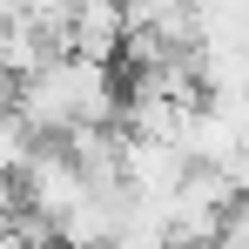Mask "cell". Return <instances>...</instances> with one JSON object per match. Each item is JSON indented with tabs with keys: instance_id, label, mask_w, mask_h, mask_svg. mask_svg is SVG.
I'll return each instance as SVG.
<instances>
[{
	"instance_id": "6da1fadb",
	"label": "cell",
	"mask_w": 249,
	"mask_h": 249,
	"mask_svg": "<svg viewBox=\"0 0 249 249\" xmlns=\"http://www.w3.org/2000/svg\"><path fill=\"white\" fill-rule=\"evenodd\" d=\"M88 196H94V189H88V175L74 168V155L41 142V155H34L27 175H20V202L34 209V215H47V222H68Z\"/></svg>"
},
{
	"instance_id": "7a4b0ae2",
	"label": "cell",
	"mask_w": 249,
	"mask_h": 249,
	"mask_svg": "<svg viewBox=\"0 0 249 249\" xmlns=\"http://www.w3.org/2000/svg\"><path fill=\"white\" fill-rule=\"evenodd\" d=\"M122 182H128V196L175 202L189 182V155L175 142H155V135H122Z\"/></svg>"
},
{
	"instance_id": "3957f363",
	"label": "cell",
	"mask_w": 249,
	"mask_h": 249,
	"mask_svg": "<svg viewBox=\"0 0 249 249\" xmlns=\"http://www.w3.org/2000/svg\"><path fill=\"white\" fill-rule=\"evenodd\" d=\"M128 47V7L122 0H74L68 14V34H61V54H81V61H115Z\"/></svg>"
},
{
	"instance_id": "277c9868",
	"label": "cell",
	"mask_w": 249,
	"mask_h": 249,
	"mask_svg": "<svg viewBox=\"0 0 249 249\" xmlns=\"http://www.w3.org/2000/svg\"><path fill=\"white\" fill-rule=\"evenodd\" d=\"M34 155H41V135H34V128L7 108V115H0V175H7V182H20Z\"/></svg>"
},
{
	"instance_id": "5b68a950",
	"label": "cell",
	"mask_w": 249,
	"mask_h": 249,
	"mask_svg": "<svg viewBox=\"0 0 249 249\" xmlns=\"http://www.w3.org/2000/svg\"><path fill=\"white\" fill-rule=\"evenodd\" d=\"M215 249H249V202H236L229 215H222V236H215Z\"/></svg>"
},
{
	"instance_id": "8992f818",
	"label": "cell",
	"mask_w": 249,
	"mask_h": 249,
	"mask_svg": "<svg viewBox=\"0 0 249 249\" xmlns=\"http://www.w3.org/2000/svg\"><path fill=\"white\" fill-rule=\"evenodd\" d=\"M243 47H249V34H243Z\"/></svg>"
},
{
	"instance_id": "52a82bcc",
	"label": "cell",
	"mask_w": 249,
	"mask_h": 249,
	"mask_svg": "<svg viewBox=\"0 0 249 249\" xmlns=\"http://www.w3.org/2000/svg\"><path fill=\"white\" fill-rule=\"evenodd\" d=\"M54 249H61V243H54Z\"/></svg>"
}]
</instances>
